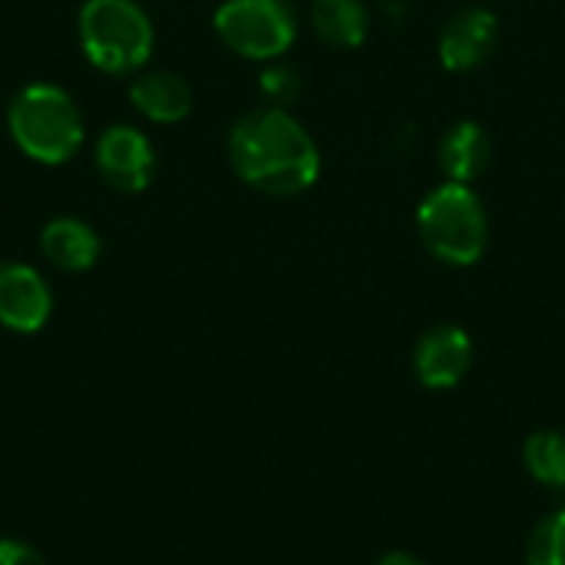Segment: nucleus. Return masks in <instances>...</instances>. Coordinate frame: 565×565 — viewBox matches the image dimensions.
I'll list each match as a JSON object with an SVG mask.
<instances>
[{"instance_id": "obj_1", "label": "nucleus", "mask_w": 565, "mask_h": 565, "mask_svg": "<svg viewBox=\"0 0 565 565\" xmlns=\"http://www.w3.org/2000/svg\"><path fill=\"white\" fill-rule=\"evenodd\" d=\"M228 162L248 189L278 199L308 192L321 175L315 136L281 106H258L235 119Z\"/></svg>"}, {"instance_id": "obj_2", "label": "nucleus", "mask_w": 565, "mask_h": 565, "mask_svg": "<svg viewBox=\"0 0 565 565\" xmlns=\"http://www.w3.org/2000/svg\"><path fill=\"white\" fill-rule=\"evenodd\" d=\"M7 129L13 146L40 166L70 162L86 132L76 99L53 83L23 86L7 106Z\"/></svg>"}, {"instance_id": "obj_3", "label": "nucleus", "mask_w": 565, "mask_h": 565, "mask_svg": "<svg viewBox=\"0 0 565 565\" xmlns=\"http://www.w3.org/2000/svg\"><path fill=\"white\" fill-rule=\"evenodd\" d=\"M417 232L437 262L450 268H470L483 258L490 242L487 205L473 185L447 179L420 199Z\"/></svg>"}, {"instance_id": "obj_4", "label": "nucleus", "mask_w": 565, "mask_h": 565, "mask_svg": "<svg viewBox=\"0 0 565 565\" xmlns=\"http://www.w3.org/2000/svg\"><path fill=\"white\" fill-rule=\"evenodd\" d=\"M79 46L99 73L129 76L149 63L156 30L136 0H86L79 10Z\"/></svg>"}, {"instance_id": "obj_5", "label": "nucleus", "mask_w": 565, "mask_h": 565, "mask_svg": "<svg viewBox=\"0 0 565 565\" xmlns=\"http://www.w3.org/2000/svg\"><path fill=\"white\" fill-rule=\"evenodd\" d=\"M212 23L232 53L258 63L281 60L298 36V17L288 0H225Z\"/></svg>"}, {"instance_id": "obj_6", "label": "nucleus", "mask_w": 565, "mask_h": 565, "mask_svg": "<svg viewBox=\"0 0 565 565\" xmlns=\"http://www.w3.org/2000/svg\"><path fill=\"white\" fill-rule=\"evenodd\" d=\"M96 169L119 192H142L156 172V149L136 126L116 122L96 142Z\"/></svg>"}, {"instance_id": "obj_7", "label": "nucleus", "mask_w": 565, "mask_h": 565, "mask_svg": "<svg viewBox=\"0 0 565 565\" xmlns=\"http://www.w3.org/2000/svg\"><path fill=\"white\" fill-rule=\"evenodd\" d=\"M500 43V20L487 7H460L440 30L437 50L450 73L480 70Z\"/></svg>"}, {"instance_id": "obj_8", "label": "nucleus", "mask_w": 565, "mask_h": 565, "mask_svg": "<svg viewBox=\"0 0 565 565\" xmlns=\"http://www.w3.org/2000/svg\"><path fill=\"white\" fill-rule=\"evenodd\" d=\"M473 367V341L460 324H434L414 348V374L430 391L457 387Z\"/></svg>"}, {"instance_id": "obj_9", "label": "nucleus", "mask_w": 565, "mask_h": 565, "mask_svg": "<svg viewBox=\"0 0 565 565\" xmlns=\"http://www.w3.org/2000/svg\"><path fill=\"white\" fill-rule=\"evenodd\" d=\"M53 295L46 278L23 262H0V324L17 334H33L46 324Z\"/></svg>"}, {"instance_id": "obj_10", "label": "nucleus", "mask_w": 565, "mask_h": 565, "mask_svg": "<svg viewBox=\"0 0 565 565\" xmlns=\"http://www.w3.org/2000/svg\"><path fill=\"white\" fill-rule=\"evenodd\" d=\"M490 156H493L490 132H487L477 119H460V122H454V126L440 136V142H437V162H440V172H444L450 182L473 185V182L487 172Z\"/></svg>"}, {"instance_id": "obj_11", "label": "nucleus", "mask_w": 565, "mask_h": 565, "mask_svg": "<svg viewBox=\"0 0 565 565\" xmlns=\"http://www.w3.org/2000/svg\"><path fill=\"white\" fill-rule=\"evenodd\" d=\"M129 103L146 119L162 122V126H172V122H182L192 113L195 96H192V86L179 73L149 70V73L132 76V83H129Z\"/></svg>"}, {"instance_id": "obj_12", "label": "nucleus", "mask_w": 565, "mask_h": 565, "mask_svg": "<svg viewBox=\"0 0 565 565\" xmlns=\"http://www.w3.org/2000/svg\"><path fill=\"white\" fill-rule=\"evenodd\" d=\"M40 252L60 271H89L96 265L99 252H103V242H99L96 228L86 225L83 218L60 215V218L43 225Z\"/></svg>"}, {"instance_id": "obj_13", "label": "nucleus", "mask_w": 565, "mask_h": 565, "mask_svg": "<svg viewBox=\"0 0 565 565\" xmlns=\"http://www.w3.org/2000/svg\"><path fill=\"white\" fill-rule=\"evenodd\" d=\"M315 36L331 50H358L371 33V10L364 0H311Z\"/></svg>"}, {"instance_id": "obj_14", "label": "nucleus", "mask_w": 565, "mask_h": 565, "mask_svg": "<svg viewBox=\"0 0 565 565\" xmlns=\"http://www.w3.org/2000/svg\"><path fill=\"white\" fill-rule=\"evenodd\" d=\"M523 463L543 487L565 490V430H536L523 444Z\"/></svg>"}, {"instance_id": "obj_15", "label": "nucleus", "mask_w": 565, "mask_h": 565, "mask_svg": "<svg viewBox=\"0 0 565 565\" xmlns=\"http://www.w3.org/2000/svg\"><path fill=\"white\" fill-rule=\"evenodd\" d=\"M526 565H565V507L546 513L526 536Z\"/></svg>"}, {"instance_id": "obj_16", "label": "nucleus", "mask_w": 565, "mask_h": 565, "mask_svg": "<svg viewBox=\"0 0 565 565\" xmlns=\"http://www.w3.org/2000/svg\"><path fill=\"white\" fill-rule=\"evenodd\" d=\"M258 86H262V96L268 99V106L288 109V106L301 96V73H298L291 63L271 60V63L262 70Z\"/></svg>"}, {"instance_id": "obj_17", "label": "nucleus", "mask_w": 565, "mask_h": 565, "mask_svg": "<svg viewBox=\"0 0 565 565\" xmlns=\"http://www.w3.org/2000/svg\"><path fill=\"white\" fill-rule=\"evenodd\" d=\"M0 565H46V563H43V556H40L33 546H26V543H20V540H0Z\"/></svg>"}, {"instance_id": "obj_18", "label": "nucleus", "mask_w": 565, "mask_h": 565, "mask_svg": "<svg viewBox=\"0 0 565 565\" xmlns=\"http://www.w3.org/2000/svg\"><path fill=\"white\" fill-rule=\"evenodd\" d=\"M374 565H427L424 559H417V556H411V553H387V556H381Z\"/></svg>"}]
</instances>
